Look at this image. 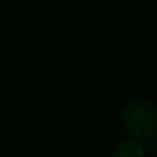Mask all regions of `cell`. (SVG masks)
<instances>
[{
  "label": "cell",
  "instance_id": "1",
  "mask_svg": "<svg viewBox=\"0 0 157 157\" xmlns=\"http://www.w3.org/2000/svg\"><path fill=\"white\" fill-rule=\"evenodd\" d=\"M122 125L130 139L149 142L157 135V110L145 100H132L122 110Z\"/></svg>",
  "mask_w": 157,
  "mask_h": 157
},
{
  "label": "cell",
  "instance_id": "3",
  "mask_svg": "<svg viewBox=\"0 0 157 157\" xmlns=\"http://www.w3.org/2000/svg\"><path fill=\"white\" fill-rule=\"evenodd\" d=\"M155 155H157V140H155Z\"/></svg>",
  "mask_w": 157,
  "mask_h": 157
},
{
  "label": "cell",
  "instance_id": "2",
  "mask_svg": "<svg viewBox=\"0 0 157 157\" xmlns=\"http://www.w3.org/2000/svg\"><path fill=\"white\" fill-rule=\"evenodd\" d=\"M144 149L140 145V142L133 139L122 140L113 150V157H144Z\"/></svg>",
  "mask_w": 157,
  "mask_h": 157
}]
</instances>
